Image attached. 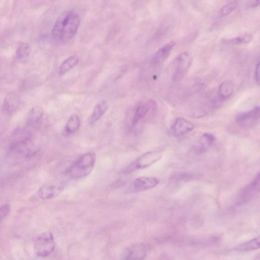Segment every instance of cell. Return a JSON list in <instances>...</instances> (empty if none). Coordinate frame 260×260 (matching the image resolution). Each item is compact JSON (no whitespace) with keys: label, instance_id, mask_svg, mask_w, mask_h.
Here are the masks:
<instances>
[{"label":"cell","instance_id":"obj_19","mask_svg":"<svg viewBox=\"0 0 260 260\" xmlns=\"http://www.w3.org/2000/svg\"><path fill=\"white\" fill-rule=\"evenodd\" d=\"M43 109L39 106H35L32 108L28 117V121L30 125H35L42 118Z\"/></svg>","mask_w":260,"mask_h":260},{"label":"cell","instance_id":"obj_6","mask_svg":"<svg viewBox=\"0 0 260 260\" xmlns=\"http://www.w3.org/2000/svg\"><path fill=\"white\" fill-rule=\"evenodd\" d=\"M159 183V180L156 177H140L136 178L126 190L129 194L139 193L156 187Z\"/></svg>","mask_w":260,"mask_h":260},{"label":"cell","instance_id":"obj_11","mask_svg":"<svg viewBox=\"0 0 260 260\" xmlns=\"http://www.w3.org/2000/svg\"><path fill=\"white\" fill-rule=\"evenodd\" d=\"M146 255V248L143 244H135L129 247L123 253L124 260H142Z\"/></svg>","mask_w":260,"mask_h":260},{"label":"cell","instance_id":"obj_21","mask_svg":"<svg viewBox=\"0 0 260 260\" xmlns=\"http://www.w3.org/2000/svg\"><path fill=\"white\" fill-rule=\"evenodd\" d=\"M31 53L30 45L26 43H21L17 51V58L19 60L27 58Z\"/></svg>","mask_w":260,"mask_h":260},{"label":"cell","instance_id":"obj_12","mask_svg":"<svg viewBox=\"0 0 260 260\" xmlns=\"http://www.w3.org/2000/svg\"><path fill=\"white\" fill-rule=\"evenodd\" d=\"M175 45L174 42H171L158 50L153 56V63L155 65H160L164 62L170 55Z\"/></svg>","mask_w":260,"mask_h":260},{"label":"cell","instance_id":"obj_13","mask_svg":"<svg viewBox=\"0 0 260 260\" xmlns=\"http://www.w3.org/2000/svg\"><path fill=\"white\" fill-rule=\"evenodd\" d=\"M19 96L15 93L8 94L5 97L2 105V110L7 114H12L19 105Z\"/></svg>","mask_w":260,"mask_h":260},{"label":"cell","instance_id":"obj_25","mask_svg":"<svg viewBox=\"0 0 260 260\" xmlns=\"http://www.w3.org/2000/svg\"><path fill=\"white\" fill-rule=\"evenodd\" d=\"M255 78L256 83L258 84L260 83V63L258 62L256 66V69L255 70Z\"/></svg>","mask_w":260,"mask_h":260},{"label":"cell","instance_id":"obj_16","mask_svg":"<svg viewBox=\"0 0 260 260\" xmlns=\"http://www.w3.org/2000/svg\"><path fill=\"white\" fill-rule=\"evenodd\" d=\"M234 86L231 81L224 82L219 87V96L222 100L229 98L233 94Z\"/></svg>","mask_w":260,"mask_h":260},{"label":"cell","instance_id":"obj_1","mask_svg":"<svg viewBox=\"0 0 260 260\" xmlns=\"http://www.w3.org/2000/svg\"><path fill=\"white\" fill-rule=\"evenodd\" d=\"M80 25V17L74 11H65L55 22L52 30V37L60 42L69 41L74 36Z\"/></svg>","mask_w":260,"mask_h":260},{"label":"cell","instance_id":"obj_9","mask_svg":"<svg viewBox=\"0 0 260 260\" xmlns=\"http://www.w3.org/2000/svg\"><path fill=\"white\" fill-rule=\"evenodd\" d=\"M64 189V186L62 184L49 183L39 190L37 196L42 200L51 199L58 196Z\"/></svg>","mask_w":260,"mask_h":260},{"label":"cell","instance_id":"obj_5","mask_svg":"<svg viewBox=\"0 0 260 260\" xmlns=\"http://www.w3.org/2000/svg\"><path fill=\"white\" fill-rule=\"evenodd\" d=\"M192 57L189 52H186L180 54L175 60V67L173 75L175 82H179L186 75L191 63Z\"/></svg>","mask_w":260,"mask_h":260},{"label":"cell","instance_id":"obj_23","mask_svg":"<svg viewBox=\"0 0 260 260\" xmlns=\"http://www.w3.org/2000/svg\"><path fill=\"white\" fill-rule=\"evenodd\" d=\"M238 3L235 1H232L224 6L219 11L221 17L227 16L231 14L236 9Z\"/></svg>","mask_w":260,"mask_h":260},{"label":"cell","instance_id":"obj_24","mask_svg":"<svg viewBox=\"0 0 260 260\" xmlns=\"http://www.w3.org/2000/svg\"><path fill=\"white\" fill-rule=\"evenodd\" d=\"M10 210V207L9 205H5L0 207V223L7 217Z\"/></svg>","mask_w":260,"mask_h":260},{"label":"cell","instance_id":"obj_18","mask_svg":"<svg viewBox=\"0 0 260 260\" xmlns=\"http://www.w3.org/2000/svg\"><path fill=\"white\" fill-rule=\"evenodd\" d=\"M79 62V58L77 55H73L67 58L61 65L60 69L61 75L66 74L75 66Z\"/></svg>","mask_w":260,"mask_h":260},{"label":"cell","instance_id":"obj_17","mask_svg":"<svg viewBox=\"0 0 260 260\" xmlns=\"http://www.w3.org/2000/svg\"><path fill=\"white\" fill-rule=\"evenodd\" d=\"M260 237L258 236L250 241L245 243L237 247V250L240 252H249L259 249Z\"/></svg>","mask_w":260,"mask_h":260},{"label":"cell","instance_id":"obj_14","mask_svg":"<svg viewBox=\"0 0 260 260\" xmlns=\"http://www.w3.org/2000/svg\"><path fill=\"white\" fill-rule=\"evenodd\" d=\"M156 108V104L154 100H150L148 103L142 104L136 110L133 122L134 124L137 123L140 120L143 119L151 110Z\"/></svg>","mask_w":260,"mask_h":260},{"label":"cell","instance_id":"obj_2","mask_svg":"<svg viewBox=\"0 0 260 260\" xmlns=\"http://www.w3.org/2000/svg\"><path fill=\"white\" fill-rule=\"evenodd\" d=\"M96 160V156L94 153L85 154L72 164L67 173L73 179L84 178L92 173Z\"/></svg>","mask_w":260,"mask_h":260},{"label":"cell","instance_id":"obj_8","mask_svg":"<svg viewBox=\"0 0 260 260\" xmlns=\"http://www.w3.org/2000/svg\"><path fill=\"white\" fill-rule=\"evenodd\" d=\"M195 128L194 124L183 118H177L171 128L172 134L175 137H182L192 131Z\"/></svg>","mask_w":260,"mask_h":260},{"label":"cell","instance_id":"obj_26","mask_svg":"<svg viewBox=\"0 0 260 260\" xmlns=\"http://www.w3.org/2000/svg\"><path fill=\"white\" fill-rule=\"evenodd\" d=\"M260 4V0H253L251 4L252 7H256Z\"/></svg>","mask_w":260,"mask_h":260},{"label":"cell","instance_id":"obj_10","mask_svg":"<svg viewBox=\"0 0 260 260\" xmlns=\"http://www.w3.org/2000/svg\"><path fill=\"white\" fill-rule=\"evenodd\" d=\"M215 138L210 133L203 134L194 146V152L198 155L207 153L213 144Z\"/></svg>","mask_w":260,"mask_h":260},{"label":"cell","instance_id":"obj_15","mask_svg":"<svg viewBox=\"0 0 260 260\" xmlns=\"http://www.w3.org/2000/svg\"><path fill=\"white\" fill-rule=\"evenodd\" d=\"M108 106L105 101H101L95 107L89 121L90 124H93L97 122L103 117L107 110Z\"/></svg>","mask_w":260,"mask_h":260},{"label":"cell","instance_id":"obj_20","mask_svg":"<svg viewBox=\"0 0 260 260\" xmlns=\"http://www.w3.org/2000/svg\"><path fill=\"white\" fill-rule=\"evenodd\" d=\"M81 120L76 115H72L67 123L65 130L67 133L72 134L77 131L80 128Z\"/></svg>","mask_w":260,"mask_h":260},{"label":"cell","instance_id":"obj_3","mask_svg":"<svg viewBox=\"0 0 260 260\" xmlns=\"http://www.w3.org/2000/svg\"><path fill=\"white\" fill-rule=\"evenodd\" d=\"M162 152L159 150L147 152L140 156L123 171V173H130L134 171L148 168L159 160Z\"/></svg>","mask_w":260,"mask_h":260},{"label":"cell","instance_id":"obj_7","mask_svg":"<svg viewBox=\"0 0 260 260\" xmlns=\"http://www.w3.org/2000/svg\"><path fill=\"white\" fill-rule=\"evenodd\" d=\"M260 119V107H255L253 109L241 113L237 116L236 121L243 128L250 129L254 127Z\"/></svg>","mask_w":260,"mask_h":260},{"label":"cell","instance_id":"obj_22","mask_svg":"<svg viewBox=\"0 0 260 260\" xmlns=\"http://www.w3.org/2000/svg\"><path fill=\"white\" fill-rule=\"evenodd\" d=\"M252 39L253 35L251 34H245V35L239 37L225 40V41L232 44H247L250 42Z\"/></svg>","mask_w":260,"mask_h":260},{"label":"cell","instance_id":"obj_4","mask_svg":"<svg viewBox=\"0 0 260 260\" xmlns=\"http://www.w3.org/2000/svg\"><path fill=\"white\" fill-rule=\"evenodd\" d=\"M55 247L53 235L51 232H45L39 236L36 241L35 252L38 257H48L54 252Z\"/></svg>","mask_w":260,"mask_h":260}]
</instances>
